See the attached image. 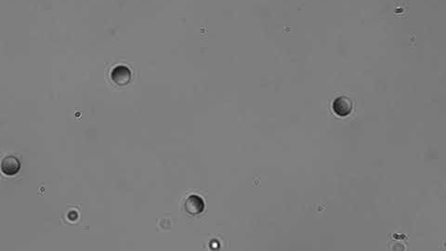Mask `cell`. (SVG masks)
I'll return each mask as SVG.
<instances>
[{
  "mask_svg": "<svg viewBox=\"0 0 446 251\" xmlns=\"http://www.w3.org/2000/svg\"><path fill=\"white\" fill-rule=\"evenodd\" d=\"M112 80L116 85L124 87L128 85L131 79V72L128 67L124 66H116L111 74Z\"/></svg>",
  "mask_w": 446,
  "mask_h": 251,
  "instance_id": "2",
  "label": "cell"
},
{
  "mask_svg": "<svg viewBox=\"0 0 446 251\" xmlns=\"http://www.w3.org/2000/svg\"><path fill=\"white\" fill-rule=\"evenodd\" d=\"M186 212L192 216H196L204 211L205 203L201 197L198 196H190L187 198L184 204Z\"/></svg>",
  "mask_w": 446,
  "mask_h": 251,
  "instance_id": "4",
  "label": "cell"
},
{
  "mask_svg": "<svg viewBox=\"0 0 446 251\" xmlns=\"http://www.w3.org/2000/svg\"><path fill=\"white\" fill-rule=\"evenodd\" d=\"M332 107L335 114L338 116L345 117L353 113L354 104L353 100L347 96H339L334 101Z\"/></svg>",
  "mask_w": 446,
  "mask_h": 251,
  "instance_id": "1",
  "label": "cell"
},
{
  "mask_svg": "<svg viewBox=\"0 0 446 251\" xmlns=\"http://www.w3.org/2000/svg\"><path fill=\"white\" fill-rule=\"evenodd\" d=\"M21 169V163L15 156L7 155L2 159L1 170L7 176H13L19 172Z\"/></svg>",
  "mask_w": 446,
  "mask_h": 251,
  "instance_id": "3",
  "label": "cell"
}]
</instances>
